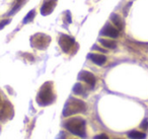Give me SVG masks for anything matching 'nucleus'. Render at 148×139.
<instances>
[{"mask_svg": "<svg viewBox=\"0 0 148 139\" xmlns=\"http://www.w3.org/2000/svg\"><path fill=\"white\" fill-rule=\"evenodd\" d=\"M64 127L72 134L79 136L81 138L86 137V123L82 118L68 119L64 124Z\"/></svg>", "mask_w": 148, "mask_h": 139, "instance_id": "1", "label": "nucleus"}, {"mask_svg": "<svg viewBox=\"0 0 148 139\" xmlns=\"http://www.w3.org/2000/svg\"><path fill=\"white\" fill-rule=\"evenodd\" d=\"M86 110V105L84 102L78 100V98H71L67 100L65 107L63 109L64 117H69L71 115L78 114V113H83Z\"/></svg>", "mask_w": 148, "mask_h": 139, "instance_id": "2", "label": "nucleus"}, {"mask_svg": "<svg viewBox=\"0 0 148 139\" xmlns=\"http://www.w3.org/2000/svg\"><path fill=\"white\" fill-rule=\"evenodd\" d=\"M55 100V94L53 92V86L52 82H46L42 88L40 89L37 96V102L41 106H47L54 102Z\"/></svg>", "mask_w": 148, "mask_h": 139, "instance_id": "3", "label": "nucleus"}, {"mask_svg": "<svg viewBox=\"0 0 148 139\" xmlns=\"http://www.w3.org/2000/svg\"><path fill=\"white\" fill-rule=\"evenodd\" d=\"M50 41H51V39L49 36L44 35V34H36L31 39V43L33 44L34 47L41 50L46 49L50 44Z\"/></svg>", "mask_w": 148, "mask_h": 139, "instance_id": "4", "label": "nucleus"}, {"mask_svg": "<svg viewBox=\"0 0 148 139\" xmlns=\"http://www.w3.org/2000/svg\"><path fill=\"white\" fill-rule=\"evenodd\" d=\"M59 45L61 47L62 51H64L65 53H68L71 50V48L73 47L74 39L68 35H62L59 40Z\"/></svg>", "mask_w": 148, "mask_h": 139, "instance_id": "5", "label": "nucleus"}, {"mask_svg": "<svg viewBox=\"0 0 148 139\" xmlns=\"http://www.w3.org/2000/svg\"><path fill=\"white\" fill-rule=\"evenodd\" d=\"M78 78L81 80H83V81H85L88 85H90L91 87H93V86L95 85V82H97V78H95V76L93 75L91 72L84 71V70L79 73Z\"/></svg>", "mask_w": 148, "mask_h": 139, "instance_id": "6", "label": "nucleus"}, {"mask_svg": "<svg viewBox=\"0 0 148 139\" xmlns=\"http://www.w3.org/2000/svg\"><path fill=\"white\" fill-rule=\"evenodd\" d=\"M119 30L117 28L113 27L112 25L108 23V25H105L103 30L101 32V36H106V37H110V38H117L119 37Z\"/></svg>", "mask_w": 148, "mask_h": 139, "instance_id": "7", "label": "nucleus"}, {"mask_svg": "<svg viewBox=\"0 0 148 139\" xmlns=\"http://www.w3.org/2000/svg\"><path fill=\"white\" fill-rule=\"evenodd\" d=\"M56 4H57V0H47L43 4L41 8V13L43 15H48L54 10Z\"/></svg>", "mask_w": 148, "mask_h": 139, "instance_id": "8", "label": "nucleus"}, {"mask_svg": "<svg viewBox=\"0 0 148 139\" xmlns=\"http://www.w3.org/2000/svg\"><path fill=\"white\" fill-rule=\"evenodd\" d=\"M88 58L91 60V61L93 62L95 64H97V65H103V64L106 63V61H107V57H106L105 55H101V54H89L88 55Z\"/></svg>", "mask_w": 148, "mask_h": 139, "instance_id": "9", "label": "nucleus"}, {"mask_svg": "<svg viewBox=\"0 0 148 139\" xmlns=\"http://www.w3.org/2000/svg\"><path fill=\"white\" fill-rule=\"evenodd\" d=\"M111 21H113L114 25H116V28H117V29L119 30V31L123 30V28H124L123 21H122V19L118 14H115V13H114V14L111 17Z\"/></svg>", "mask_w": 148, "mask_h": 139, "instance_id": "10", "label": "nucleus"}, {"mask_svg": "<svg viewBox=\"0 0 148 139\" xmlns=\"http://www.w3.org/2000/svg\"><path fill=\"white\" fill-rule=\"evenodd\" d=\"M128 137L131 139H144L146 137V134L143 132H139V131L133 130V131H130V132L128 133Z\"/></svg>", "mask_w": 148, "mask_h": 139, "instance_id": "11", "label": "nucleus"}, {"mask_svg": "<svg viewBox=\"0 0 148 139\" xmlns=\"http://www.w3.org/2000/svg\"><path fill=\"white\" fill-rule=\"evenodd\" d=\"M101 44L106 48H109V49H115L117 47V43L113 40H108V39H101L99 40Z\"/></svg>", "mask_w": 148, "mask_h": 139, "instance_id": "12", "label": "nucleus"}, {"mask_svg": "<svg viewBox=\"0 0 148 139\" xmlns=\"http://www.w3.org/2000/svg\"><path fill=\"white\" fill-rule=\"evenodd\" d=\"M73 92L75 94H84V87H83L82 84L76 83L73 87Z\"/></svg>", "mask_w": 148, "mask_h": 139, "instance_id": "13", "label": "nucleus"}, {"mask_svg": "<svg viewBox=\"0 0 148 139\" xmlns=\"http://www.w3.org/2000/svg\"><path fill=\"white\" fill-rule=\"evenodd\" d=\"M35 10H31L29 13H27V15L25 17V19H23V23H29V21H32L34 19V17H35Z\"/></svg>", "mask_w": 148, "mask_h": 139, "instance_id": "14", "label": "nucleus"}, {"mask_svg": "<svg viewBox=\"0 0 148 139\" xmlns=\"http://www.w3.org/2000/svg\"><path fill=\"white\" fill-rule=\"evenodd\" d=\"M23 0H16V4H15L14 8H13L12 11L10 12V14H13L14 12H16V11L21 8V4H23Z\"/></svg>", "mask_w": 148, "mask_h": 139, "instance_id": "15", "label": "nucleus"}, {"mask_svg": "<svg viewBox=\"0 0 148 139\" xmlns=\"http://www.w3.org/2000/svg\"><path fill=\"white\" fill-rule=\"evenodd\" d=\"M140 127H141L142 129H144V130H146V129L148 128V120H147V119H145V120H144L143 122L141 123Z\"/></svg>", "mask_w": 148, "mask_h": 139, "instance_id": "16", "label": "nucleus"}, {"mask_svg": "<svg viewBox=\"0 0 148 139\" xmlns=\"http://www.w3.org/2000/svg\"><path fill=\"white\" fill-rule=\"evenodd\" d=\"M93 139H110L109 138V136H108L107 134H99V135H97V136H95Z\"/></svg>", "mask_w": 148, "mask_h": 139, "instance_id": "17", "label": "nucleus"}, {"mask_svg": "<svg viewBox=\"0 0 148 139\" xmlns=\"http://www.w3.org/2000/svg\"><path fill=\"white\" fill-rule=\"evenodd\" d=\"M9 21H10L9 19H5V21H1V23H0V30H2L3 28L5 27V25H8Z\"/></svg>", "mask_w": 148, "mask_h": 139, "instance_id": "18", "label": "nucleus"}, {"mask_svg": "<svg viewBox=\"0 0 148 139\" xmlns=\"http://www.w3.org/2000/svg\"><path fill=\"white\" fill-rule=\"evenodd\" d=\"M93 49H95V50H99V51H101V52H106L105 50L101 49V48H99V47H97V46H95V47H93Z\"/></svg>", "mask_w": 148, "mask_h": 139, "instance_id": "19", "label": "nucleus"}, {"mask_svg": "<svg viewBox=\"0 0 148 139\" xmlns=\"http://www.w3.org/2000/svg\"><path fill=\"white\" fill-rule=\"evenodd\" d=\"M0 105H1V98H0Z\"/></svg>", "mask_w": 148, "mask_h": 139, "instance_id": "20", "label": "nucleus"}]
</instances>
